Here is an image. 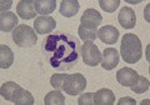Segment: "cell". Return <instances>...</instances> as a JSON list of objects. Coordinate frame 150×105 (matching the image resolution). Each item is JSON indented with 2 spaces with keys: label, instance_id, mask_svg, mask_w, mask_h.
I'll use <instances>...</instances> for the list:
<instances>
[{
  "label": "cell",
  "instance_id": "cell-24",
  "mask_svg": "<svg viewBox=\"0 0 150 105\" xmlns=\"http://www.w3.org/2000/svg\"><path fill=\"white\" fill-rule=\"evenodd\" d=\"M99 5H100V8L103 9V10H105L108 13H112L119 8L120 1L119 0H100Z\"/></svg>",
  "mask_w": 150,
  "mask_h": 105
},
{
  "label": "cell",
  "instance_id": "cell-27",
  "mask_svg": "<svg viewBox=\"0 0 150 105\" xmlns=\"http://www.w3.org/2000/svg\"><path fill=\"white\" fill-rule=\"evenodd\" d=\"M118 104L119 105H124V104H126V105H135L137 104V101L133 99V98H129V96H126V98H121L119 101H118Z\"/></svg>",
  "mask_w": 150,
  "mask_h": 105
},
{
  "label": "cell",
  "instance_id": "cell-15",
  "mask_svg": "<svg viewBox=\"0 0 150 105\" xmlns=\"http://www.w3.org/2000/svg\"><path fill=\"white\" fill-rule=\"evenodd\" d=\"M56 1L55 0H35L34 9L36 14H40L41 16H48L55 10Z\"/></svg>",
  "mask_w": 150,
  "mask_h": 105
},
{
  "label": "cell",
  "instance_id": "cell-11",
  "mask_svg": "<svg viewBox=\"0 0 150 105\" xmlns=\"http://www.w3.org/2000/svg\"><path fill=\"white\" fill-rule=\"evenodd\" d=\"M118 21L124 29H133L137 24V16L133 9L123 8L118 15Z\"/></svg>",
  "mask_w": 150,
  "mask_h": 105
},
{
  "label": "cell",
  "instance_id": "cell-26",
  "mask_svg": "<svg viewBox=\"0 0 150 105\" xmlns=\"http://www.w3.org/2000/svg\"><path fill=\"white\" fill-rule=\"evenodd\" d=\"M11 0H8V1H5V0H1L0 1V10H1V13H5V10H8V9L11 8Z\"/></svg>",
  "mask_w": 150,
  "mask_h": 105
},
{
  "label": "cell",
  "instance_id": "cell-1",
  "mask_svg": "<svg viewBox=\"0 0 150 105\" xmlns=\"http://www.w3.org/2000/svg\"><path fill=\"white\" fill-rule=\"evenodd\" d=\"M80 43L67 33L50 34L43 41V49L49 64L55 70L68 71L80 58Z\"/></svg>",
  "mask_w": 150,
  "mask_h": 105
},
{
  "label": "cell",
  "instance_id": "cell-28",
  "mask_svg": "<svg viewBox=\"0 0 150 105\" xmlns=\"http://www.w3.org/2000/svg\"><path fill=\"white\" fill-rule=\"evenodd\" d=\"M142 104H149V99H146V100H143V103Z\"/></svg>",
  "mask_w": 150,
  "mask_h": 105
},
{
  "label": "cell",
  "instance_id": "cell-21",
  "mask_svg": "<svg viewBox=\"0 0 150 105\" xmlns=\"http://www.w3.org/2000/svg\"><path fill=\"white\" fill-rule=\"evenodd\" d=\"M149 87H150V84H149V80L145 78V76H140L139 75V78L138 80L135 82L131 87H129L131 90H133L134 93H138V94H143L145 92H148L149 90Z\"/></svg>",
  "mask_w": 150,
  "mask_h": 105
},
{
  "label": "cell",
  "instance_id": "cell-6",
  "mask_svg": "<svg viewBox=\"0 0 150 105\" xmlns=\"http://www.w3.org/2000/svg\"><path fill=\"white\" fill-rule=\"evenodd\" d=\"M101 21L103 18L100 13L96 11L95 9H88L80 18V25L84 28H89V29H98Z\"/></svg>",
  "mask_w": 150,
  "mask_h": 105
},
{
  "label": "cell",
  "instance_id": "cell-8",
  "mask_svg": "<svg viewBox=\"0 0 150 105\" xmlns=\"http://www.w3.org/2000/svg\"><path fill=\"white\" fill-rule=\"evenodd\" d=\"M101 68L105 70H112L119 64V52L114 48H108L103 51L101 56Z\"/></svg>",
  "mask_w": 150,
  "mask_h": 105
},
{
  "label": "cell",
  "instance_id": "cell-2",
  "mask_svg": "<svg viewBox=\"0 0 150 105\" xmlns=\"http://www.w3.org/2000/svg\"><path fill=\"white\" fill-rule=\"evenodd\" d=\"M120 54L125 63L135 64L142 59V41L135 34H125L121 40Z\"/></svg>",
  "mask_w": 150,
  "mask_h": 105
},
{
  "label": "cell",
  "instance_id": "cell-14",
  "mask_svg": "<svg viewBox=\"0 0 150 105\" xmlns=\"http://www.w3.org/2000/svg\"><path fill=\"white\" fill-rule=\"evenodd\" d=\"M95 105H112L115 104V95L110 89H100L94 94Z\"/></svg>",
  "mask_w": 150,
  "mask_h": 105
},
{
  "label": "cell",
  "instance_id": "cell-10",
  "mask_svg": "<svg viewBox=\"0 0 150 105\" xmlns=\"http://www.w3.org/2000/svg\"><path fill=\"white\" fill-rule=\"evenodd\" d=\"M98 38L105 44H115L118 41V38H119V31L115 26H111V25H106V26H103L101 29L98 30Z\"/></svg>",
  "mask_w": 150,
  "mask_h": 105
},
{
  "label": "cell",
  "instance_id": "cell-19",
  "mask_svg": "<svg viewBox=\"0 0 150 105\" xmlns=\"http://www.w3.org/2000/svg\"><path fill=\"white\" fill-rule=\"evenodd\" d=\"M44 103H45V105H63V104H65V96L60 93V90L49 92L45 95Z\"/></svg>",
  "mask_w": 150,
  "mask_h": 105
},
{
  "label": "cell",
  "instance_id": "cell-25",
  "mask_svg": "<svg viewBox=\"0 0 150 105\" xmlns=\"http://www.w3.org/2000/svg\"><path fill=\"white\" fill-rule=\"evenodd\" d=\"M79 105H95L94 104V93H85L78 99Z\"/></svg>",
  "mask_w": 150,
  "mask_h": 105
},
{
  "label": "cell",
  "instance_id": "cell-16",
  "mask_svg": "<svg viewBox=\"0 0 150 105\" xmlns=\"http://www.w3.org/2000/svg\"><path fill=\"white\" fill-rule=\"evenodd\" d=\"M21 90L20 85H18L16 83H13V82H8V83H4L0 88V94L4 99L9 100V101H14V99L16 98V95L19 94V92Z\"/></svg>",
  "mask_w": 150,
  "mask_h": 105
},
{
  "label": "cell",
  "instance_id": "cell-17",
  "mask_svg": "<svg viewBox=\"0 0 150 105\" xmlns=\"http://www.w3.org/2000/svg\"><path fill=\"white\" fill-rule=\"evenodd\" d=\"M79 1L78 0H63L60 3V14L65 18L75 16L79 11Z\"/></svg>",
  "mask_w": 150,
  "mask_h": 105
},
{
  "label": "cell",
  "instance_id": "cell-23",
  "mask_svg": "<svg viewBox=\"0 0 150 105\" xmlns=\"http://www.w3.org/2000/svg\"><path fill=\"white\" fill-rule=\"evenodd\" d=\"M69 74H54L50 78V84L56 90H64V84L67 82Z\"/></svg>",
  "mask_w": 150,
  "mask_h": 105
},
{
  "label": "cell",
  "instance_id": "cell-3",
  "mask_svg": "<svg viewBox=\"0 0 150 105\" xmlns=\"http://www.w3.org/2000/svg\"><path fill=\"white\" fill-rule=\"evenodd\" d=\"M13 40L20 48H31L38 41V36L33 28L21 24L18 25L13 31Z\"/></svg>",
  "mask_w": 150,
  "mask_h": 105
},
{
  "label": "cell",
  "instance_id": "cell-9",
  "mask_svg": "<svg viewBox=\"0 0 150 105\" xmlns=\"http://www.w3.org/2000/svg\"><path fill=\"white\" fill-rule=\"evenodd\" d=\"M139 74L130 68H123L116 73V80L123 87H131L138 80Z\"/></svg>",
  "mask_w": 150,
  "mask_h": 105
},
{
  "label": "cell",
  "instance_id": "cell-4",
  "mask_svg": "<svg viewBox=\"0 0 150 105\" xmlns=\"http://www.w3.org/2000/svg\"><path fill=\"white\" fill-rule=\"evenodd\" d=\"M80 54L84 63L89 66H96L101 63V54L93 41H85L80 48Z\"/></svg>",
  "mask_w": 150,
  "mask_h": 105
},
{
  "label": "cell",
  "instance_id": "cell-13",
  "mask_svg": "<svg viewBox=\"0 0 150 105\" xmlns=\"http://www.w3.org/2000/svg\"><path fill=\"white\" fill-rule=\"evenodd\" d=\"M18 25V16L14 13L5 11L0 14V30L3 33L11 31Z\"/></svg>",
  "mask_w": 150,
  "mask_h": 105
},
{
  "label": "cell",
  "instance_id": "cell-7",
  "mask_svg": "<svg viewBox=\"0 0 150 105\" xmlns=\"http://www.w3.org/2000/svg\"><path fill=\"white\" fill-rule=\"evenodd\" d=\"M56 28V21L54 18L51 16H39L35 19V23H34V30L35 33L40 35H45V34H49Z\"/></svg>",
  "mask_w": 150,
  "mask_h": 105
},
{
  "label": "cell",
  "instance_id": "cell-12",
  "mask_svg": "<svg viewBox=\"0 0 150 105\" xmlns=\"http://www.w3.org/2000/svg\"><path fill=\"white\" fill-rule=\"evenodd\" d=\"M16 13L21 19H34L36 11L34 9V0H21L18 3Z\"/></svg>",
  "mask_w": 150,
  "mask_h": 105
},
{
  "label": "cell",
  "instance_id": "cell-18",
  "mask_svg": "<svg viewBox=\"0 0 150 105\" xmlns=\"http://www.w3.org/2000/svg\"><path fill=\"white\" fill-rule=\"evenodd\" d=\"M14 61V52L8 45L0 46V68L8 69L10 68Z\"/></svg>",
  "mask_w": 150,
  "mask_h": 105
},
{
  "label": "cell",
  "instance_id": "cell-20",
  "mask_svg": "<svg viewBox=\"0 0 150 105\" xmlns=\"http://www.w3.org/2000/svg\"><path fill=\"white\" fill-rule=\"evenodd\" d=\"M13 103L16 105H33L34 104V98H33V95L28 90L21 89Z\"/></svg>",
  "mask_w": 150,
  "mask_h": 105
},
{
  "label": "cell",
  "instance_id": "cell-5",
  "mask_svg": "<svg viewBox=\"0 0 150 105\" xmlns=\"http://www.w3.org/2000/svg\"><path fill=\"white\" fill-rule=\"evenodd\" d=\"M85 88H86V79L83 74H79V73L70 74L64 84L65 93H68L69 95L80 94L85 90Z\"/></svg>",
  "mask_w": 150,
  "mask_h": 105
},
{
  "label": "cell",
  "instance_id": "cell-22",
  "mask_svg": "<svg viewBox=\"0 0 150 105\" xmlns=\"http://www.w3.org/2000/svg\"><path fill=\"white\" fill-rule=\"evenodd\" d=\"M78 33L80 39L84 41H94L98 38V29H89V28H84L80 25Z\"/></svg>",
  "mask_w": 150,
  "mask_h": 105
}]
</instances>
